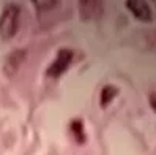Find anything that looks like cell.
<instances>
[{
  "mask_svg": "<svg viewBox=\"0 0 156 155\" xmlns=\"http://www.w3.org/2000/svg\"><path fill=\"white\" fill-rule=\"evenodd\" d=\"M21 10L16 5H8L0 14V38L8 41L17 33Z\"/></svg>",
  "mask_w": 156,
  "mask_h": 155,
  "instance_id": "cell-1",
  "label": "cell"
},
{
  "mask_svg": "<svg viewBox=\"0 0 156 155\" xmlns=\"http://www.w3.org/2000/svg\"><path fill=\"white\" fill-rule=\"evenodd\" d=\"M71 60H73V52L68 51V49H62V51L57 54L55 62H54L52 65L48 68V75H49L51 78H58V76H62L63 73L68 70Z\"/></svg>",
  "mask_w": 156,
  "mask_h": 155,
  "instance_id": "cell-2",
  "label": "cell"
},
{
  "mask_svg": "<svg viewBox=\"0 0 156 155\" xmlns=\"http://www.w3.org/2000/svg\"><path fill=\"white\" fill-rule=\"evenodd\" d=\"M126 6L137 21H142V22H150L151 21L153 13H151L150 5L147 2H142V0H128Z\"/></svg>",
  "mask_w": 156,
  "mask_h": 155,
  "instance_id": "cell-3",
  "label": "cell"
},
{
  "mask_svg": "<svg viewBox=\"0 0 156 155\" xmlns=\"http://www.w3.org/2000/svg\"><path fill=\"white\" fill-rule=\"evenodd\" d=\"M79 13L84 21L96 19L103 14V5L99 2H80L79 3Z\"/></svg>",
  "mask_w": 156,
  "mask_h": 155,
  "instance_id": "cell-4",
  "label": "cell"
},
{
  "mask_svg": "<svg viewBox=\"0 0 156 155\" xmlns=\"http://www.w3.org/2000/svg\"><path fill=\"white\" fill-rule=\"evenodd\" d=\"M117 95H118V89H117L115 86H106L103 90H101V97H99L101 106H103V108L109 106V105H111L114 100H115Z\"/></svg>",
  "mask_w": 156,
  "mask_h": 155,
  "instance_id": "cell-5",
  "label": "cell"
},
{
  "mask_svg": "<svg viewBox=\"0 0 156 155\" xmlns=\"http://www.w3.org/2000/svg\"><path fill=\"white\" fill-rule=\"evenodd\" d=\"M71 131L73 135L76 136V141L77 142H84L85 141V136H84V127H82L80 120H74L71 124Z\"/></svg>",
  "mask_w": 156,
  "mask_h": 155,
  "instance_id": "cell-6",
  "label": "cell"
},
{
  "mask_svg": "<svg viewBox=\"0 0 156 155\" xmlns=\"http://www.w3.org/2000/svg\"><path fill=\"white\" fill-rule=\"evenodd\" d=\"M148 103H150L151 109L156 113V94H154V92H151V94L148 95Z\"/></svg>",
  "mask_w": 156,
  "mask_h": 155,
  "instance_id": "cell-7",
  "label": "cell"
}]
</instances>
